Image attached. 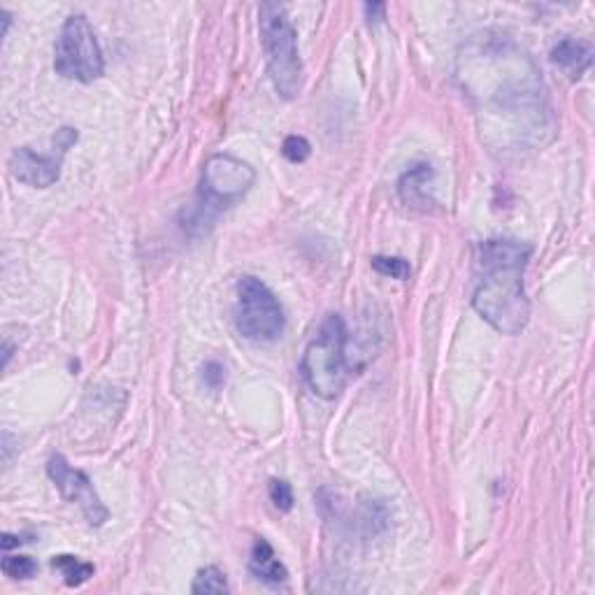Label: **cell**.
Masks as SVG:
<instances>
[{
    "label": "cell",
    "instance_id": "1",
    "mask_svg": "<svg viewBox=\"0 0 595 595\" xmlns=\"http://www.w3.org/2000/svg\"><path fill=\"white\" fill-rule=\"evenodd\" d=\"M456 80L493 149H535L554 138L542 72L509 38L480 35L470 40L458 54Z\"/></svg>",
    "mask_w": 595,
    "mask_h": 595
},
{
    "label": "cell",
    "instance_id": "2",
    "mask_svg": "<svg viewBox=\"0 0 595 595\" xmlns=\"http://www.w3.org/2000/svg\"><path fill=\"white\" fill-rule=\"evenodd\" d=\"M532 247L509 237L486 240L474 256V312L503 336H519L531 321L526 268Z\"/></svg>",
    "mask_w": 595,
    "mask_h": 595
},
{
    "label": "cell",
    "instance_id": "3",
    "mask_svg": "<svg viewBox=\"0 0 595 595\" xmlns=\"http://www.w3.org/2000/svg\"><path fill=\"white\" fill-rule=\"evenodd\" d=\"M349 330L340 314H330L326 319L312 342L302 353L301 372L307 387L312 388L319 398L333 400L344 391L353 375L356 365L349 356Z\"/></svg>",
    "mask_w": 595,
    "mask_h": 595
},
{
    "label": "cell",
    "instance_id": "4",
    "mask_svg": "<svg viewBox=\"0 0 595 595\" xmlns=\"http://www.w3.org/2000/svg\"><path fill=\"white\" fill-rule=\"evenodd\" d=\"M259 30L272 87L282 98H298L302 91V61L298 33L291 26L286 7L282 3H263L259 7Z\"/></svg>",
    "mask_w": 595,
    "mask_h": 595
},
{
    "label": "cell",
    "instance_id": "5",
    "mask_svg": "<svg viewBox=\"0 0 595 595\" xmlns=\"http://www.w3.org/2000/svg\"><path fill=\"white\" fill-rule=\"evenodd\" d=\"M54 70L65 80L81 84H91L103 77V52L84 14H72L61 26L54 47Z\"/></svg>",
    "mask_w": 595,
    "mask_h": 595
},
{
    "label": "cell",
    "instance_id": "6",
    "mask_svg": "<svg viewBox=\"0 0 595 595\" xmlns=\"http://www.w3.org/2000/svg\"><path fill=\"white\" fill-rule=\"evenodd\" d=\"M235 328L249 342H275L286 328L282 302L260 279L242 277L237 282Z\"/></svg>",
    "mask_w": 595,
    "mask_h": 595
},
{
    "label": "cell",
    "instance_id": "7",
    "mask_svg": "<svg viewBox=\"0 0 595 595\" xmlns=\"http://www.w3.org/2000/svg\"><path fill=\"white\" fill-rule=\"evenodd\" d=\"M256 170L231 154H214L202 168L200 193L205 202L217 208H231L254 186Z\"/></svg>",
    "mask_w": 595,
    "mask_h": 595
},
{
    "label": "cell",
    "instance_id": "8",
    "mask_svg": "<svg viewBox=\"0 0 595 595\" xmlns=\"http://www.w3.org/2000/svg\"><path fill=\"white\" fill-rule=\"evenodd\" d=\"M47 474L49 480L54 481V486L58 489V493L64 496V500H68L70 505H77L81 509V514L87 519L89 526L98 528L103 526L110 512L103 505L100 496L93 489V481L89 480L87 474L81 470L72 468L65 456L61 454H54L49 461H47Z\"/></svg>",
    "mask_w": 595,
    "mask_h": 595
},
{
    "label": "cell",
    "instance_id": "9",
    "mask_svg": "<svg viewBox=\"0 0 595 595\" xmlns=\"http://www.w3.org/2000/svg\"><path fill=\"white\" fill-rule=\"evenodd\" d=\"M61 158L64 157H47V154H38L30 147H19L12 151L10 161V174L17 182L33 189H49L61 180Z\"/></svg>",
    "mask_w": 595,
    "mask_h": 595
},
{
    "label": "cell",
    "instance_id": "10",
    "mask_svg": "<svg viewBox=\"0 0 595 595\" xmlns=\"http://www.w3.org/2000/svg\"><path fill=\"white\" fill-rule=\"evenodd\" d=\"M591 61H593V49L591 45L582 40H574V38H563L558 45L551 49V64L558 65V68L570 75L573 80H579L584 75L586 70L591 68Z\"/></svg>",
    "mask_w": 595,
    "mask_h": 595
},
{
    "label": "cell",
    "instance_id": "11",
    "mask_svg": "<svg viewBox=\"0 0 595 595\" xmlns=\"http://www.w3.org/2000/svg\"><path fill=\"white\" fill-rule=\"evenodd\" d=\"M249 570H251V574H254L256 579L272 586L286 584V579H289V570L284 567V563L279 561L275 549H272L263 538L254 542L251 558H249Z\"/></svg>",
    "mask_w": 595,
    "mask_h": 595
},
{
    "label": "cell",
    "instance_id": "12",
    "mask_svg": "<svg viewBox=\"0 0 595 595\" xmlns=\"http://www.w3.org/2000/svg\"><path fill=\"white\" fill-rule=\"evenodd\" d=\"M430 177H433V170H430V166H426V163L407 170V173L403 174V180H400V196H403V200L407 202V205H412V208L426 205L428 193L423 191V186H426V182L430 180Z\"/></svg>",
    "mask_w": 595,
    "mask_h": 595
},
{
    "label": "cell",
    "instance_id": "13",
    "mask_svg": "<svg viewBox=\"0 0 595 595\" xmlns=\"http://www.w3.org/2000/svg\"><path fill=\"white\" fill-rule=\"evenodd\" d=\"M52 567L56 570L61 577H64V582L68 586H72V589H77V586L87 584L89 579L93 577V573H96V567L91 565V563L81 561V558H77V556H70V554H58L52 558Z\"/></svg>",
    "mask_w": 595,
    "mask_h": 595
},
{
    "label": "cell",
    "instance_id": "14",
    "mask_svg": "<svg viewBox=\"0 0 595 595\" xmlns=\"http://www.w3.org/2000/svg\"><path fill=\"white\" fill-rule=\"evenodd\" d=\"M191 591L193 593H228L231 586H228V579H225L224 570L209 565L198 573V577L193 579Z\"/></svg>",
    "mask_w": 595,
    "mask_h": 595
},
{
    "label": "cell",
    "instance_id": "15",
    "mask_svg": "<svg viewBox=\"0 0 595 595\" xmlns=\"http://www.w3.org/2000/svg\"><path fill=\"white\" fill-rule=\"evenodd\" d=\"M3 573L10 579H19V582H26V579H33L38 574V563L30 558V556H14L5 554L3 556Z\"/></svg>",
    "mask_w": 595,
    "mask_h": 595
},
{
    "label": "cell",
    "instance_id": "16",
    "mask_svg": "<svg viewBox=\"0 0 595 595\" xmlns=\"http://www.w3.org/2000/svg\"><path fill=\"white\" fill-rule=\"evenodd\" d=\"M372 268L384 277L398 279V282H407L412 275L410 263L398 256H372Z\"/></svg>",
    "mask_w": 595,
    "mask_h": 595
},
{
    "label": "cell",
    "instance_id": "17",
    "mask_svg": "<svg viewBox=\"0 0 595 595\" xmlns=\"http://www.w3.org/2000/svg\"><path fill=\"white\" fill-rule=\"evenodd\" d=\"M268 493H270L272 505L282 512H291L293 509V489H291L289 481L284 480H270V486H268Z\"/></svg>",
    "mask_w": 595,
    "mask_h": 595
},
{
    "label": "cell",
    "instance_id": "18",
    "mask_svg": "<svg viewBox=\"0 0 595 595\" xmlns=\"http://www.w3.org/2000/svg\"><path fill=\"white\" fill-rule=\"evenodd\" d=\"M282 151H284V157L289 158L291 163H302V161H307L312 147H310V142H307L302 135H289V138L284 140Z\"/></svg>",
    "mask_w": 595,
    "mask_h": 595
},
{
    "label": "cell",
    "instance_id": "19",
    "mask_svg": "<svg viewBox=\"0 0 595 595\" xmlns=\"http://www.w3.org/2000/svg\"><path fill=\"white\" fill-rule=\"evenodd\" d=\"M202 382L208 384L209 388L224 387V382H225L224 365L217 363V361H209V363H205V368H202Z\"/></svg>",
    "mask_w": 595,
    "mask_h": 595
},
{
    "label": "cell",
    "instance_id": "20",
    "mask_svg": "<svg viewBox=\"0 0 595 595\" xmlns=\"http://www.w3.org/2000/svg\"><path fill=\"white\" fill-rule=\"evenodd\" d=\"M77 138H80V135H77L75 128H58L56 135H54V149H58L61 154H65L70 147L75 145Z\"/></svg>",
    "mask_w": 595,
    "mask_h": 595
},
{
    "label": "cell",
    "instance_id": "21",
    "mask_svg": "<svg viewBox=\"0 0 595 595\" xmlns=\"http://www.w3.org/2000/svg\"><path fill=\"white\" fill-rule=\"evenodd\" d=\"M365 12H368L370 21H372V17L382 19V14L387 12V5H382V3H368V5H365Z\"/></svg>",
    "mask_w": 595,
    "mask_h": 595
},
{
    "label": "cell",
    "instance_id": "22",
    "mask_svg": "<svg viewBox=\"0 0 595 595\" xmlns=\"http://www.w3.org/2000/svg\"><path fill=\"white\" fill-rule=\"evenodd\" d=\"M21 542H23V540L14 538V535H10V532H5V535H3V549H5V551H10L12 547H19Z\"/></svg>",
    "mask_w": 595,
    "mask_h": 595
},
{
    "label": "cell",
    "instance_id": "23",
    "mask_svg": "<svg viewBox=\"0 0 595 595\" xmlns=\"http://www.w3.org/2000/svg\"><path fill=\"white\" fill-rule=\"evenodd\" d=\"M0 17H3V38L7 35V30H10V23H12V14L7 10L0 12Z\"/></svg>",
    "mask_w": 595,
    "mask_h": 595
}]
</instances>
